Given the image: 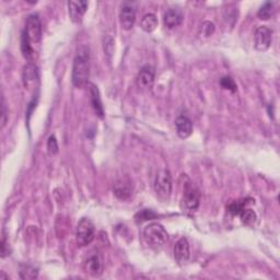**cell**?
Segmentation results:
<instances>
[{"instance_id": "cell-1", "label": "cell", "mask_w": 280, "mask_h": 280, "mask_svg": "<svg viewBox=\"0 0 280 280\" xmlns=\"http://www.w3.org/2000/svg\"><path fill=\"white\" fill-rule=\"evenodd\" d=\"M90 77V53L89 49L82 46L80 48L77 55L73 59L72 66V83L77 88L88 84Z\"/></svg>"}, {"instance_id": "cell-2", "label": "cell", "mask_w": 280, "mask_h": 280, "mask_svg": "<svg viewBox=\"0 0 280 280\" xmlns=\"http://www.w3.org/2000/svg\"><path fill=\"white\" fill-rule=\"evenodd\" d=\"M145 242L152 249H161L169 239L168 232L165 231L163 225L158 222L150 223L146 226L143 232Z\"/></svg>"}, {"instance_id": "cell-3", "label": "cell", "mask_w": 280, "mask_h": 280, "mask_svg": "<svg viewBox=\"0 0 280 280\" xmlns=\"http://www.w3.org/2000/svg\"><path fill=\"white\" fill-rule=\"evenodd\" d=\"M76 240L79 246L89 245L95 240V225L88 218H82L77 225Z\"/></svg>"}, {"instance_id": "cell-4", "label": "cell", "mask_w": 280, "mask_h": 280, "mask_svg": "<svg viewBox=\"0 0 280 280\" xmlns=\"http://www.w3.org/2000/svg\"><path fill=\"white\" fill-rule=\"evenodd\" d=\"M155 191L162 199H169L172 193V177L168 170H160L155 178Z\"/></svg>"}, {"instance_id": "cell-5", "label": "cell", "mask_w": 280, "mask_h": 280, "mask_svg": "<svg viewBox=\"0 0 280 280\" xmlns=\"http://www.w3.org/2000/svg\"><path fill=\"white\" fill-rule=\"evenodd\" d=\"M23 32L32 44L39 43L42 38V23L37 15H30L28 17Z\"/></svg>"}, {"instance_id": "cell-6", "label": "cell", "mask_w": 280, "mask_h": 280, "mask_svg": "<svg viewBox=\"0 0 280 280\" xmlns=\"http://www.w3.org/2000/svg\"><path fill=\"white\" fill-rule=\"evenodd\" d=\"M183 204L188 211H195L199 206V194L198 191L193 186L189 179L188 183L184 184Z\"/></svg>"}, {"instance_id": "cell-7", "label": "cell", "mask_w": 280, "mask_h": 280, "mask_svg": "<svg viewBox=\"0 0 280 280\" xmlns=\"http://www.w3.org/2000/svg\"><path fill=\"white\" fill-rule=\"evenodd\" d=\"M83 270L92 277H100L103 274L104 262L100 254H93L83 262Z\"/></svg>"}, {"instance_id": "cell-8", "label": "cell", "mask_w": 280, "mask_h": 280, "mask_svg": "<svg viewBox=\"0 0 280 280\" xmlns=\"http://www.w3.org/2000/svg\"><path fill=\"white\" fill-rule=\"evenodd\" d=\"M272 32L267 26H258L255 31V49L257 51H266L269 49L271 43Z\"/></svg>"}, {"instance_id": "cell-9", "label": "cell", "mask_w": 280, "mask_h": 280, "mask_svg": "<svg viewBox=\"0 0 280 280\" xmlns=\"http://www.w3.org/2000/svg\"><path fill=\"white\" fill-rule=\"evenodd\" d=\"M113 192L119 199H128L132 194V184L128 177L118 178L113 185Z\"/></svg>"}, {"instance_id": "cell-10", "label": "cell", "mask_w": 280, "mask_h": 280, "mask_svg": "<svg viewBox=\"0 0 280 280\" xmlns=\"http://www.w3.org/2000/svg\"><path fill=\"white\" fill-rule=\"evenodd\" d=\"M136 82L140 89H149L155 82V70L151 66H145L139 71Z\"/></svg>"}, {"instance_id": "cell-11", "label": "cell", "mask_w": 280, "mask_h": 280, "mask_svg": "<svg viewBox=\"0 0 280 280\" xmlns=\"http://www.w3.org/2000/svg\"><path fill=\"white\" fill-rule=\"evenodd\" d=\"M136 21V11L129 5H124L119 13V22L124 30H130Z\"/></svg>"}, {"instance_id": "cell-12", "label": "cell", "mask_w": 280, "mask_h": 280, "mask_svg": "<svg viewBox=\"0 0 280 280\" xmlns=\"http://www.w3.org/2000/svg\"><path fill=\"white\" fill-rule=\"evenodd\" d=\"M88 2H76V0H71L68 3L69 8V17L73 22H80L82 20V17L88 9Z\"/></svg>"}, {"instance_id": "cell-13", "label": "cell", "mask_w": 280, "mask_h": 280, "mask_svg": "<svg viewBox=\"0 0 280 280\" xmlns=\"http://www.w3.org/2000/svg\"><path fill=\"white\" fill-rule=\"evenodd\" d=\"M174 257L179 264H183L189 261L190 258V243L188 239L182 238L175 243L174 246Z\"/></svg>"}, {"instance_id": "cell-14", "label": "cell", "mask_w": 280, "mask_h": 280, "mask_svg": "<svg viewBox=\"0 0 280 280\" xmlns=\"http://www.w3.org/2000/svg\"><path fill=\"white\" fill-rule=\"evenodd\" d=\"M22 78H23V83L25 88L30 89L32 86H34L38 81V70L36 66L32 63L25 65Z\"/></svg>"}, {"instance_id": "cell-15", "label": "cell", "mask_w": 280, "mask_h": 280, "mask_svg": "<svg viewBox=\"0 0 280 280\" xmlns=\"http://www.w3.org/2000/svg\"><path fill=\"white\" fill-rule=\"evenodd\" d=\"M163 21L166 28H176V26H178L183 21V13L177 8H171L165 11Z\"/></svg>"}, {"instance_id": "cell-16", "label": "cell", "mask_w": 280, "mask_h": 280, "mask_svg": "<svg viewBox=\"0 0 280 280\" xmlns=\"http://www.w3.org/2000/svg\"><path fill=\"white\" fill-rule=\"evenodd\" d=\"M175 127L177 135L181 138H188L193 132V123L191 119L185 115H181L176 118Z\"/></svg>"}, {"instance_id": "cell-17", "label": "cell", "mask_w": 280, "mask_h": 280, "mask_svg": "<svg viewBox=\"0 0 280 280\" xmlns=\"http://www.w3.org/2000/svg\"><path fill=\"white\" fill-rule=\"evenodd\" d=\"M89 91H90L91 103H92L93 109H95L99 117L103 118L104 112H103V106H102V102H101V98H100V92H99L98 86H96L92 83H89Z\"/></svg>"}, {"instance_id": "cell-18", "label": "cell", "mask_w": 280, "mask_h": 280, "mask_svg": "<svg viewBox=\"0 0 280 280\" xmlns=\"http://www.w3.org/2000/svg\"><path fill=\"white\" fill-rule=\"evenodd\" d=\"M140 26L145 32H153L158 26V19L153 15V13H147L142 19V22H140Z\"/></svg>"}, {"instance_id": "cell-19", "label": "cell", "mask_w": 280, "mask_h": 280, "mask_svg": "<svg viewBox=\"0 0 280 280\" xmlns=\"http://www.w3.org/2000/svg\"><path fill=\"white\" fill-rule=\"evenodd\" d=\"M21 51H22V55L24 56L25 59L28 61H31L34 56V51H33L32 48V43L30 42V39L28 38L24 34V32H22V38H21Z\"/></svg>"}, {"instance_id": "cell-20", "label": "cell", "mask_w": 280, "mask_h": 280, "mask_svg": "<svg viewBox=\"0 0 280 280\" xmlns=\"http://www.w3.org/2000/svg\"><path fill=\"white\" fill-rule=\"evenodd\" d=\"M250 203L248 202V199H243V201H238V202H233L228 206V211L232 213L233 216H239L248 206Z\"/></svg>"}, {"instance_id": "cell-21", "label": "cell", "mask_w": 280, "mask_h": 280, "mask_svg": "<svg viewBox=\"0 0 280 280\" xmlns=\"http://www.w3.org/2000/svg\"><path fill=\"white\" fill-rule=\"evenodd\" d=\"M272 13H274V4L267 2L261 7V9L257 12V16L261 20H268L272 16Z\"/></svg>"}, {"instance_id": "cell-22", "label": "cell", "mask_w": 280, "mask_h": 280, "mask_svg": "<svg viewBox=\"0 0 280 280\" xmlns=\"http://www.w3.org/2000/svg\"><path fill=\"white\" fill-rule=\"evenodd\" d=\"M38 276L37 268L33 266H22L20 271V277L22 279H35Z\"/></svg>"}, {"instance_id": "cell-23", "label": "cell", "mask_w": 280, "mask_h": 280, "mask_svg": "<svg viewBox=\"0 0 280 280\" xmlns=\"http://www.w3.org/2000/svg\"><path fill=\"white\" fill-rule=\"evenodd\" d=\"M240 217H241V220L242 222L248 224V225H251L254 223L256 221V213L253 211L252 209H249V208H245L241 213L239 215Z\"/></svg>"}, {"instance_id": "cell-24", "label": "cell", "mask_w": 280, "mask_h": 280, "mask_svg": "<svg viewBox=\"0 0 280 280\" xmlns=\"http://www.w3.org/2000/svg\"><path fill=\"white\" fill-rule=\"evenodd\" d=\"M220 84H221L222 88L225 90H230L232 92L237 91V83L235 82V80H233L231 77L226 76V77L221 78V80H220Z\"/></svg>"}, {"instance_id": "cell-25", "label": "cell", "mask_w": 280, "mask_h": 280, "mask_svg": "<svg viewBox=\"0 0 280 280\" xmlns=\"http://www.w3.org/2000/svg\"><path fill=\"white\" fill-rule=\"evenodd\" d=\"M201 32H202V34L206 37L211 36L213 34V32H215V24L210 21H205L202 24Z\"/></svg>"}, {"instance_id": "cell-26", "label": "cell", "mask_w": 280, "mask_h": 280, "mask_svg": "<svg viewBox=\"0 0 280 280\" xmlns=\"http://www.w3.org/2000/svg\"><path fill=\"white\" fill-rule=\"evenodd\" d=\"M48 150H49V152L51 153V155H56V153L58 152V144H57L56 137L54 135L49 138Z\"/></svg>"}, {"instance_id": "cell-27", "label": "cell", "mask_w": 280, "mask_h": 280, "mask_svg": "<svg viewBox=\"0 0 280 280\" xmlns=\"http://www.w3.org/2000/svg\"><path fill=\"white\" fill-rule=\"evenodd\" d=\"M136 217H139L142 220H148V219H152V218H155L156 217V213H153L151 210H143V211H140L138 215Z\"/></svg>"}, {"instance_id": "cell-28", "label": "cell", "mask_w": 280, "mask_h": 280, "mask_svg": "<svg viewBox=\"0 0 280 280\" xmlns=\"http://www.w3.org/2000/svg\"><path fill=\"white\" fill-rule=\"evenodd\" d=\"M7 119H8V114H7V109H6V103L4 97L2 98V127L4 128L7 124Z\"/></svg>"}, {"instance_id": "cell-29", "label": "cell", "mask_w": 280, "mask_h": 280, "mask_svg": "<svg viewBox=\"0 0 280 280\" xmlns=\"http://www.w3.org/2000/svg\"><path fill=\"white\" fill-rule=\"evenodd\" d=\"M7 240H6V236H3V240H2V257H5L7 255Z\"/></svg>"}]
</instances>
